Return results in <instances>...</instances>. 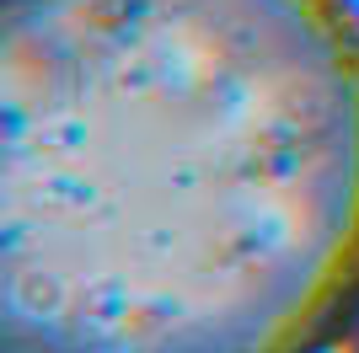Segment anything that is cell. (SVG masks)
Listing matches in <instances>:
<instances>
[{
	"label": "cell",
	"instance_id": "obj_1",
	"mask_svg": "<svg viewBox=\"0 0 359 353\" xmlns=\"http://www.w3.org/2000/svg\"><path fill=\"white\" fill-rule=\"evenodd\" d=\"M344 348L359 353V310H354V321H348V332H344Z\"/></svg>",
	"mask_w": 359,
	"mask_h": 353
},
{
	"label": "cell",
	"instance_id": "obj_2",
	"mask_svg": "<svg viewBox=\"0 0 359 353\" xmlns=\"http://www.w3.org/2000/svg\"><path fill=\"white\" fill-rule=\"evenodd\" d=\"M338 353H348V348H338Z\"/></svg>",
	"mask_w": 359,
	"mask_h": 353
}]
</instances>
